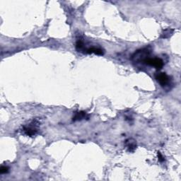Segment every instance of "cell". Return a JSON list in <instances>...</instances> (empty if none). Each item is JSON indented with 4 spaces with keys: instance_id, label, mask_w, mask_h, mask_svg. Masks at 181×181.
<instances>
[{
    "instance_id": "cell-2",
    "label": "cell",
    "mask_w": 181,
    "mask_h": 181,
    "mask_svg": "<svg viewBox=\"0 0 181 181\" xmlns=\"http://www.w3.org/2000/svg\"><path fill=\"white\" fill-rule=\"evenodd\" d=\"M144 64L146 65L151 66V67H155L156 69H161V68L164 65V62L162 59L158 58V57H154V58H151L149 57L144 62Z\"/></svg>"
},
{
    "instance_id": "cell-7",
    "label": "cell",
    "mask_w": 181,
    "mask_h": 181,
    "mask_svg": "<svg viewBox=\"0 0 181 181\" xmlns=\"http://www.w3.org/2000/svg\"><path fill=\"white\" fill-rule=\"evenodd\" d=\"M86 117V113L85 112L80 111L78 112L75 114V116L73 117V120L77 121V120H82L85 119Z\"/></svg>"
},
{
    "instance_id": "cell-10",
    "label": "cell",
    "mask_w": 181,
    "mask_h": 181,
    "mask_svg": "<svg viewBox=\"0 0 181 181\" xmlns=\"http://www.w3.org/2000/svg\"><path fill=\"white\" fill-rule=\"evenodd\" d=\"M158 160H159L160 162H163V161H164V157L162 156V154L160 152H158Z\"/></svg>"
},
{
    "instance_id": "cell-4",
    "label": "cell",
    "mask_w": 181,
    "mask_h": 181,
    "mask_svg": "<svg viewBox=\"0 0 181 181\" xmlns=\"http://www.w3.org/2000/svg\"><path fill=\"white\" fill-rule=\"evenodd\" d=\"M156 79L159 83L161 86L164 87L170 83V78L166 73L161 72L156 74Z\"/></svg>"
},
{
    "instance_id": "cell-1",
    "label": "cell",
    "mask_w": 181,
    "mask_h": 181,
    "mask_svg": "<svg viewBox=\"0 0 181 181\" xmlns=\"http://www.w3.org/2000/svg\"><path fill=\"white\" fill-rule=\"evenodd\" d=\"M151 47H146L145 48L141 49V50H137V52L133 54L132 56V60L134 62H143L146 59L149 57V55L151 53Z\"/></svg>"
},
{
    "instance_id": "cell-5",
    "label": "cell",
    "mask_w": 181,
    "mask_h": 181,
    "mask_svg": "<svg viewBox=\"0 0 181 181\" xmlns=\"http://www.w3.org/2000/svg\"><path fill=\"white\" fill-rule=\"evenodd\" d=\"M124 144H125L126 147L129 152H134V151L136 150L137 147V144L136 140L133 138H129L128 139H127Z\"/></svg>"
},
{
    "instance_id": "cell-6",
    "label": "cell",
    "mask_w": 181,
    "mask_h": 181,
    "mask_svg": "<svg viewBox=\"0 0 181 181\" xmlns=\"http://www.w3.org/2000/svg\"><path fill=\"white\" fill-rule=\"evenodd\" d=\"M86 53L89 54L94 53L99 55H103L104 54V51L101 48H96V47H91L89 49H87V50H86Z\"/></svg>"
},
{
    "instance_id": "cell-3",
    "label": "cell",
    "mask_w": 181,
    "mask_h": 181,
    "mask_svg": "<svg viewBox=\"0 0 181 181\" xmlns=\"http://www.w3.org/2000/svg\"><path fill=\"white\" fill-rule=\"evenodd\" d=\"M38 123L37 122L33 121V123L29 124L28 125L24 126L23 131L26 135L32 137L35 135V134L38 133Z\"/></svg>"
},
{
    "instance_id": "cell-9",
    "label": "cell",
    "mask_w": 181,
    "mask_h": 181,
    "mask_svg": "<svg viewBox=\"0 0 181 181\" xmlns=\"http://www.w3.org/2000/svg\"><path fill=\"white\" fill-rule=\"evenodd\" d=\"M9 172V168L6 167V166H2L1 168H0V173L2 174H4V173H7Z\"/></svg>"
},
{
    "instance_id": "cell-8",
    "label": "cell",
    "mask_w": 181,
    "mask_h": 181,
    "mask_svg": "<svg viewBox=\"0 0 181 181\" xmlns=\"http://www.w3.org/2000/svg\"><path fill=\"white\" fill-rule=\"evenodd\" d=\"M173 33V29H170V28L166 29V30H165L164 31H163V33L161 34V38H169L170 36H172Z\"/></svg>"
}]
</instances>
